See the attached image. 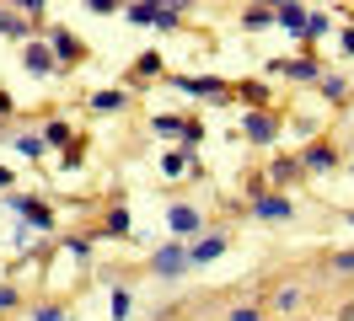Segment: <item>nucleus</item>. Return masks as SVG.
I'll list each match as a JSON object with an SVG mask.
<instances>
[{
	"label": "nucleus",
	"mask_w": 354,
	"mask_h": 321,
	"mask_svg": "<svg viewBox=\"0 0 354 321\" xmlns=\"http://www.w3.org/2000/svg\"><path fill=\"white\" fill-rule=\"evenodd\" d=\"M156 273L161 278H172V273H183V268H188V246H183V241H172V246H161V252H156V262H151Z\"/></svg>",
	"instance_id": "f257e3e1"
},
{
	"label": "nucleus",
	"mask_w": 354,
	"mask_h": 321,
	"mask_svg": "<svg viewBox=\"0 0 354 321\" xmlns=\"http://www.w3.org/2000/svg\"><path fill=\"white\" fill-rule=\"evenodd\" d=\"M11 209L27 214V225H32V231H48V225H54V214H48L38 198H11Z\"/></svg>",
	"instance_id": "f03ea898"
},
{
	"label": "nucleus",
	"mask_w": 354,
	"mask_h": 321,
	"mask_svg": "<svg viewBox=\"0 0 354 321\" xmlns=\"http://www.w3.org/2000/svg\"><path fill=\"white\" fill-rule=\"evenodd\" d=\"M167 225H172V235H194V231H199V209L177 204V209H167Z\"/></svg>",
	"instance_id": "7ed1b4c3"
},
{
	"label": "nucleus",
	"mask_w": 354,
	"mask_h": 321,
	"mask_svg": "<svg viewBox=\"0 0 354 321\" xmlns=\"http://www.w3.org/2000/svg\"><path fill=\"white\" fill-rule=\"evenodd\" d=\"M188 97H215V102H225V81H215V75H199V81H177Z\"/></svg>",
	"instance_id": "20e7f679"
},
{
	"label": "nucleus",
	"mask_w": 354,
	"mask_h": 321,
	"mask_svg": "<svg viewBox=\"0 0 354 321\" xmlns=\"http://www.w3.org/2000/svg\"><path fill=\"white\" fill-rule=\"evenodd\" d=\"M279 134V124L268 118V113H247V139H258V145H268Z\"/></svg>",
	"instance_id": "39448f33"
},
{
	"label": "nucleus",
	"mask_w": 354,
	"mask_h": 321,
	"mask_svg": "<svg viewBox=\"0 0 354 321\" xmlns=\"http://www.w3.org/2000/svg\"><path fill=\"white\" fill-rule=\"evenodd\" d=\"M22 59H27V70H32V75H48V70H54V54H48L44 43H27Z\"/></svg>",
	"instance_id": "423d86ee"
},
{
	"label": "nucleus",
	"mask_w": 354,
	"mask_h": 321,
	"mask_svg": "<svg viewBox=\"0 0 354 321\" xmlns=\"http://www.w3.org/2000/svg\"><path fill=\"white\" fill-rule=\"evenodd\" d=\"M258 220H290V198H279V193L258 198Z\"/></svg>",
	"instance_id": "0eeeda50"
},
{
	"label": "nucleus",
	"mask_w": 354,
	"mask_h": 321,
	"mask_svg": "<svg viewBox=\"0 0 354 321\" xmlns=\"http://www.w3.org/2000/svg\"><path fill=\"white\" fill-rule=\"evenodd\" d=\"M221 252H225V241H221V235H204L199 246L188 252V262H215V257H221Z\"/></svg>",
	"instance_id": "6e6552de"
},
{
	"label": "nucleus",
	"mask_w": 354,
	"mask_h": 321,
	"mask_svg": "<svg viewBox=\"0 0 354 321\" xmlns=\"http://www.w3.org/2000/svg\"><path fill=\"white\" fill-rule=\"evenodd\" d=\"M54 54H59V59H81V43H75V38H70V32H65V27H59V32H54Z\"/></svg>",
	"instance_id": "1a4fd4ad"
},
{
	"label": "nucleus",
	"mask_w": 354,
	"mask_h": 321,
	"mask_svg": "<svg viewBox=\"0 0 354 321\" xmlns=\"http://www.w3.org/2000/svg\"><path fill=\"white\" fill-rule=\"evenodd\" d=\"M156 134H161V139H183V134H188V118H156Z\"/></svg>",
	"instance_id": "9d476101"
},
{
	"label": "nucleus",
	"mask_w": 354,
	"mask_h": 321,
	"mask_svg": "<svg viewBox=\"0 0 354 321\" xmlns=\"http://www.w3.org/2000/svg\"><path fill=\"white\" fill-rule=\"evenodd\" d=\"M279 21H285L290 32H306V11H301V6H285V11H279Z\"/></svg>",
	"instance_id": "9b49d317"
},
{
	"label": "nucleus",
	"mask_w": 354,
	"mask_h": 321,
	"mask_svg": "<svg viewBox=\"0 0 354 321\" xmlns=\"http://www.w3.org/2000/svg\"><path fill=\"white\" fill-rule=\"evenodd\" d=\"M161 171H167V177H188V155H183V150H172V155L161 161Z\"/></svg>",
	"instance_id": "f8f14e48"
},
{
	"label": "nucleus",
	"mask_w": 354,
	"mask_h": 321,
	"mask_svg": "<svg viewBox=\"0 0 354 321\" xmlns=\"http://www.w3.org/2000/svg\"><path fill=\"white\" fill-rule=\"evenodd\" d=\"M306 166L328 171V166H333V150H328V145H311V150H306Z\"/></svg>",
	"instance_id": "ddd939ff"
},
{
	"label": "nucleus",
	"mask_w": 354,
	"mask_h": 321,
	"mask_svg": "<svg viewBox=\"0 0 354 321\" xmlns=\"http://www.w3.org/2000/svg\"><path fill=\"white\" fill-rule=\"evenodd\" d=\"M279 70H285V75H295V81H311V75H317V64H311V59H295V64H279Z\"/></svg>",
	"instance_id": "4468645a"
},
{
	"label": "nucleus",
	"mask_w": 354,
	"mask_h": 321,
	"mask_svg": "<svg viewBox=\"0 0 354 321\" xmlns=\"http://www.w3.org/2000/svg\"><path fill=\"white\" fill-rule=\"evenodd\" d=\"M113 321H129V289H113Z\"/></svg>",
	"instance_id": "2eb2a0df"
},
{
	"label": "nucleus",
	"mask_w": 354,
	"mask_h": 321,
	"mask_svg": "<svg viewBox=\"0 0 354 321\" xmlns=\"http://www.w3.org/2000/svg\"><path fill=\"white\" fill-rule=\"evenodd\" d=\"M124 102V97H118V91H97V97H91V107H97V113H113V107Z\"/></svg>",
	"instance_id": "dca6fc26"
},
{
	"label": "nucleus",
	"mask_w": 354,
	"mask_h": 321,
	"mask_svg": "<svg viewBox=\"0 0 354 321\" xmlns=\"http://www.w3.org/2000/svg\"><path fill=\"white\" fill-rule=\"evenodd\" d=\"M44 139H48V145H65V139H70V124H48Z\"/></svg>",
	"instance_id": "f3484780"
},
{
	"label": "nucleus",
	"mask_w": 354,
	"mask_h": 321,
	"mask_svg": "<svg viewBox=\"0 0 354 321\" xmlns=\"http://www.w3.org/2000/svg\"><path fill=\"white\" fill-rule=\"evenodd\" d=\"M124 17H129V21H140V27H145V21H156V6H129Z\"/></svg>",
	"instance_id": "a211bd4d"
},
{
	"label": "nucleus",
	"mask_w": 354,
	"mask_h": 321,
	"mask_svg": "<svg viewBox=\"0 0 354 321\" xmlns=\"http://www.w3.org/2000/svg\"><path fill=\"white\" fill-rule=\"evenodd\" d=\"M108 231H113V235H124V231H129V214L113 209V214H108Z\"/></svg>",
	"instance_id": "6ab92c4d"
},
{
	"label": "nucleus",
	"mask_w": 354,
	"mask_h": 321,
	"mask_svg": "<svg viewBox=\"0 0 354 321\" xmlns=\"http://www.w3.org/2000/svg\"><path fill=\"white\" fill-rule=\"evenodd\" d=\"M268 21H274V11H263V6H252V11H247V27H268Z\"/></svg>",
	"instance_id": "aec40b11"
},
{
	"label": "nucleus",
	"mask_w": 354,
	"mask_h": 321,
	"mask_svg": "<svg viewBox=\"0 0 354 321\" xmlns=\"http://www.w3.org/2000/svg\"><path fill=\"white\" fill-rule=\"evenodd\" d=\"M0 32H11V38H22L27 27H22V17H0Z\"/></svg>",
	"instance_id": "412c9836"
},
{
	"label": "nucleus",
	"mask_w": 354,
	"mask_h": 321,
	"mask_svg": "<svg viewBox=\"0 0 354 321\" xmlns=\"http://www.w3.org/2000/svg\"><path fill=\"white\" fill-rule=\"evenodd\" d=\"M17 150H22V155H38V150H44V139H38V134H27V139H17Z\"/></svg>",
	"instance_id": "4be33fe9"
},
{
	"label": "nucleus",
	"mask_w": 354,
	"mask_h": 321,
	"mask_svg": "<svg viewBox=\"0 0 354 321\" xmlns=\"http://www.w3.org/2000/svg\"><path fill=\"white\" fill-rule=\"evenodd\" d=\"M32 321H70V316H65V311H59V305H44V311H38V316H32Z\"/></svg>",
	"instance_id": "5701e85b"
},
{
	"label": "nucleus",
	"mask_w": 354,
	"mask_h": 321,
	"mask_svg": "<svg viewBox=\"0 0 354 321\" xmlns=\"http://www.w3.org/2000/svg\"><path fill=\"white\" fill-rule=\"evenodd\" d=\"M333 268H344V273H354V252H344V257H333Z\"/></svg>",
	"instance_id": "b1692460"
},
{
	"label": "nucleus",
	"mask_w": 354,
	"mask_h": 321,
	"mask_svg": "<svg viewBox=\"0 0 354 321\" xmlns=\"http://www.w3.org/2000/svg\"><path fill=\"white\" fill-rule=\"evenodd\" d=\"M338 48H344V54H349V59H354V27H349V32H344V38H338Z\"/></svg>",
	"instance_id": "393cba45"
},
{
	"label": "nucleus",
	"mask_w": 354,
	"mask_h": 321,
	"mask_svg": "<svg viewBox=\"0 0 354 321\" xmlns=\"http://www.w3.org/2000/svg\"><path fill=\"white\" fill-rule=\"evenodd\" d=\"M11 305H17V295H11V289H0V311H11Z\"/></svg>",
	"instance_id": "a878e982"
},
{
	"label": "nucleus",
	"mask_w": 354,
	"mask_h": 321,
	"mask_svg": "<svg viewBox=\"0 0 354 321\" xmlns=\"http://www.w3.org/2000/svg\"><path fill=\"white\" fill-rule=\"evenodd\" d=\"M231 321H263V316H258V311H236Z\"/></svg>",
	"instance_id": "bb28decb"
},
{
	"label": "nucleus",
	"mask_w": 354,
	"mask_h": 321,
	"mask_svg": "<svg viewBox=\"0 0 354 321\" xmlns=\"http://www.w3.org/2000/svg\"><path fill=\"white\" fill-rule=\"evenodd\" d=\"M0 188H11V171H6V166H0Z\"/></svg>",
	"instance_id": "cd10ccee"
}]
</instances>
